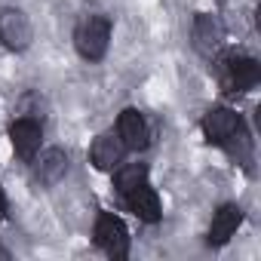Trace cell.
<instances>
[{
	"label": "cell",
	"mask_w": 261,
	"mask_h": 261,
	"mask_svg": "<svg viewBox=\"0 0 261 261\" xmlns=\"http://www.w3.org/2000/svg\"><path fill=\"white\" fill-rule=\"evenodd\" d=\"M203 133L209 145H218L230 154H237L240 160L249 157V136L243 129V120L237 111L230 108H209L203 117Z\"/></svg>",
	"instance_id": "1"
},
{
	"label": "cell",
	"mask_w": 261,
	"mask_h": 261,
	"mask_svg": "<svg viewBox=\"0 0 261 261\" xmlns=\"http://www.w3.org/2000/svg\"><path fill=\"white\" fill-rule=\"evenodd\" d=\"M215 77H218V83H221L224 92L240 95V92L252 89L261 80V65L255 59H249V56L230 53V56H221L215 62Z\"/></svg>",
	"instance_id": "2"
},
{
	"label": "cell",
	"mask_w": 261,
	"mask_h": 261,
	"mask_svg": "<svg viewBox=\"0 0 261 261\" xmlns=\"http://www.w3.org/2000/svg\"><path fill=\"white\" fill-rule=\"evenodd\" d=\"M111 43V22L105 16H86L74 28V46L86 62H101Z\"/></svg>",
	"instance_id": "3"
},
{
	"label": "cell",
	"mask_w": 261,
	"mask_h": 261,
	"mask_svg": "<svg viewBox=\"0 0 261 261\" xmlns=\"http://www.w3.org/2000/svg\"><path fill=\"white\" fill-rule=\"evenodd\" d=\"M95 243H98L101 252H105L108 258H114V261H120V258L129 255V230H126V224H123L117 215H111V212H101V215H98V221H95Z\"/></svg>",
	"instance_id": "4"
},
{
	"label": "cell",
	"mask_w": 261,
	"mask_h": 261,
	"mask_svg": "<svg viewBox=\"0 0 261 261\" xmlns=\"http://www.w3.org/2000/svg\"><path fill=\"white\" fill-rule=\"evenodd\" d=\"M31 22L22 10H0V40L7 49H28L31 46Z\"/></svg>",
	"instance_id": "5"
},
{
	"label": "cell",
	"mask_w": 261,
	"mask_h": 261,
	"mask_svg": "<svg viewBox=\"0 0 261 261\" xmlns=\"http://www.w3.org/2000/svg\"><path fill=\"white\" fill-rule=\"evenodd\" d=\"M191 37H194V49H197L200 56L212 59V56L221 49V43H224V25L218 22V16L200 13V16L194 19V31H191Z\"/></svg>",
	"instance_id": "6"
},
{
	"label": "cell",
	"mask_w": 261,
	"mask_h": 261,
	"mask_svg": "<svg viewBox=\"0 0 261 261\" xmlns=\"http://www.w3.org/2000/svg\"><path fill=\"white\" fill-rule=\"evenodd\" d=\"M10 142H13V148L22 160H34L37 151H40V142H43V126L31 117H19L10 126Z\"/></svg>",
	"instance_id": "7"
},
{
	"label": "cell",
	"mask_w": 261,
	"mask_h": 261,
	"mask_svg": "<svg viewBox=\"0 0 261 261\" xmlns=\"http://www.w3.org/2000/svg\"><path fill=\"white\" fill-rule=\"evenodd\" d=\"M117 136L126 145V151H145L148 148V123L136 108H126L117 120Z\"/></svg>",
	"instance_id": "8"
},
{
	"label": "cell",
	"mask_w": 261,
	"mask_h": 261,
	"mask_svg": "<svg viewBox=\"0 0 261 261\" xmlns=\"http://www.w3.org/2000/svg\"><path fill=\"white\" fill-rule=\"evenodd\" d=\"M123 154H126V145H123L120 136H114V133H101V136L92 142V148H89V160H92V166L101 169V172L117 169L120 160H123Z\"/></svg>",
	"instance_id": "9"
},
{
	"label": "cell",
	"mask_w": 261,
	"mask_h": 261,
	"mask_svg": "<svg viewBox=\"0 0 261 261\" xmlns=\"http://www.w3.org/2000/svg\"><path fill=\"white\" fill-rule=\"evenodd\" d=\"M243 224V209L237 206V203H227V206H221L215 215H212V224H209V246H224L233 233H237V227Z\"/></svg>",
	"instance_id": "10"
},
{
	"label": "cell",
	"mask_w": 261,
	"mask_h": 261,
	"mask_svg": "<svg viewBox=\"0 0 261 261\" xmlns=\"http://www.w3.org/2000/svg\"><path fill=\"white\" fill-rule=\"evenodd\" d=\"M65 172H68V154L62 148L43 151L37 157V163H34V175H37L40 185H59L65 178Z\"/></svg>",
	"instance_id": "11"
},
{
	"label": "cell",
	"mask_w": 261,
	"mask_h": 261,
	"mask_svg": "<svg viewBox=\"0 0 261 261\" xmlns=\"http://www.w3.org/2000/svg\"><path fill=\"white\" fill-rule=\"evenodd\" d=\"M126 206L133 209L142 221H148V224H154V221H160V197L148 188V181L145 185H139L136 191H129L126 194Z\"/></svg>",
	"instance_id": "12"
},
{
	"label": "cell",
	"mask_w": 261,
	"mask_h": 261,
	"mask_svg": "<svg viewBox=\"0 0 261 261\" xmlns=\"http://www.w3.org/2000/svg\"><path fill=\"white\" fill-rule=\"evenodd\" d=\"M148 181V169L142 166V163H133V166H123V169H117V175H114V188L126 197L129 191H136L139 185H145Z\"/></svg>",
	"instance_id": "13"
},
{
	"label": "cell",
	"mask_w": 261,
	"mask_h": 261,
	"mask_svg": "<svg viewBox=\"0 0 261 261\" xmlns=\"http://www.w3.org/2000/svg\"><path fill=\"white\" fill-rule=\"evenodd\" d=\"M7 215V194H4V188H0V218Z\"/></svg>",
	"instance_id": "14"
},
{
	"label": "cell",
	"mask_w": 261,
	"mask_h": 261,
	"mask_svg": "<svg viewBox=\"0 0 261 261\" xmlns=\"http://www.w3.org/2000/svg\"><path fill=\"white\" fill-rule=\"evenodd\" d=\"M0 258H4V261H10V249H4V246H0Z\"/></svg>",
	"instance_id": "15"
}]
</instances>
